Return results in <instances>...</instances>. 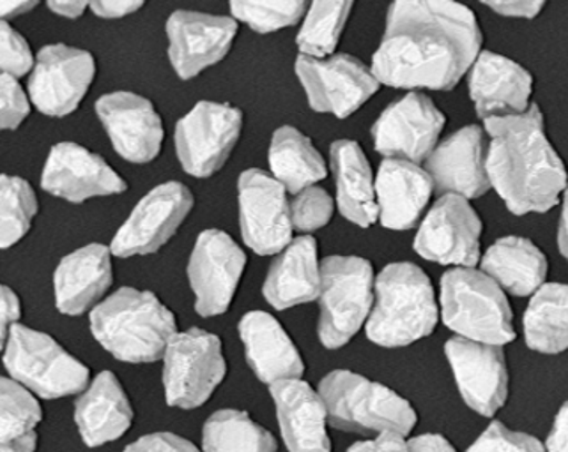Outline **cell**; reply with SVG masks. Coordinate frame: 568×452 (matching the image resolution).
Listing matches in <instances>:
<instances>
[{
	"label": "cell",
	"mask_w": 568,
	"mask_h": 452,
	"mask_svg": "<svg viewBox=\"0 0 568 452\" xmlns=\"http://www.w3.org/2000/svg\"><path fill=\"white\" fill-rule=\"evenodd\" d=\"M471 9L454 2H394L372 73L394 89L452 91L481 53Z\"/></svg>",
	"instance_id": "cell-1"
},
{
	"label": "cell",
	"mask_w": 568,
	"mask_h": 452,
	"mask_svg": "<svg viewBox=\"0 0 568 452\" xmlns=\"http://www.w3.org/2000/svg\"><path fill=\"white\" fill-rule=\"evenodd\" d=\"M490 142L487 172L493 189L516 216L551 210L568 186L567 168L547 138L537 105L510 117L484 121Z\"/></svg>",
	"instance_id": "cell-2"
},
{
	"label": "cell",
	"mask_w": 568,
	"mask_h": 452,
	"mask_svg": "<svg viewBox=\"0 0 568 452\" xmlns=\"http://www.w3.org/2000/svg\"><path fill=\"white\" fill-rule=\"evenodd\" d=\"M91 332L118 361L151 364L165 356L178 320L153 291L119 288L91 311Z\"/></svg>",
	"instance_id": "cell-3"
},
{
	"label": "cell",
	"mask_w": 568,
	"mask_h": 452,
	"mask_svg": "<svg viewBox=\"0 0 568 452\" xmlns=\"http://www.w3.org/2000/svg\"><path fill=\"white\" fill-rule=\"evenodd\" d=\"M439 320L433 282L409 261L389 264L376 278V299L367 338L385 348H400L433 335Z\"/></svg>",
	"instance_id": "cell-4"
},
{
	"label": "cell",
	"mask_w": 568,
	"mask_h": 452,
	"mask_svg": "<svg viewBox=\"0 0 568 452\" xmlns=\"http://www.w3.org/2000/svg\"><path fill=\"white\" fill-rule=\"evenodd\" d=\"M329 424L359 435L397 433L407 436L416 427V412L403 396L363 374L335 370L320 383Z\"/></svg>",
	"instance_id": "cell-5"
},
{
	"label": "cell",
	"mask_w": 568,
	"mask_h": 452,
	"mask_svg": "<svg viewBox=\"0 0 568 452\" xmlns=\"http://www.w3.org/2000/svg\"><path fill=\"white\" fill-rule=\"evenodd\" d=\"M439 305L443 322L459 338L495 347L516 339L505 290L481 270H446Z\"/></svg>",
	"instance_id": "cell-6"
},
{
	"label": "cell",
	"mask_w": 568,
	"mask_h": 452,
	"mask_svg": "<svg viewBox=\"0 0 568 452\" xmlns=\"http://www.w3.org/2000/svg\"><path fill=\"white\" fill-rule=\"evenodd\" d=\"M2 352L9 379L43 400L82 394L91 386L88 366L47 332L17 323L9 332Z\"/></svg>",
	"instance_id": "cell-7"
},
{
	"label": "cell",
	"mask_w": 568,
	"mask_h": 452,
	"mask_svg": "<svg viewBox=\"0 0 568 452\" xmlns=\"http://www.w3.org/2000/svg\"><path fill=\"white\" fill-rule=\"evenodd\" d=\"M320 323L317 336L324 348L338 350L367 326L376 278L371 261L359 257H326L321 260Z\"/></svg>",
	"instance_id": "cell-8"
},
{
	"label": "cell",
	"mask_w": 568,
	"mask_h": 452,
	"mask_svg": "<svg viewBox=\"0 0 568 452\" xmlns=\"http://www.w3.org/2000/svg\"><path fill=\"white\" fill-rule=\"evenodd\" d=\"M227 374L219 336L202 329L178 332L163 356L166 403L175 409H199Z\"/></svg>",
	"instance_id": "cell-9"
},
{
	"label": "cell",
	"mask_w": 568,
	"mask_h": 452,
	"mask_svg": "<svg viewBox=\"0 0 568 452\" xmlns=\"http://www.w3.org/2000/svg\"><path fill=\"white\" fill-rule=\"evenodd\" d=\"M243 112L229 103L201 101L175 126V153L186 174H216L240 142Z\"/></svg>",
	"instance_id": "cell-10"
},
{
	"label": "cell",
	"mask_w": 568,
	"mask_h": 452,
	"mask_svg": "<svg viewBox=\"0 0 568 452\" xmlns=\"http://www.w3.org/2000/svg\"><path fill=\"white\" fill-rule=\"evenodd\" d=\"M294 71L305 89L311 109L333 113L338 119L353 115L381 89L372 68L347 53L328 59L297 55Z\"/></svg>",
	"instance_id": "cell-11"
},
{
	"label": "cell",
	"mask_w": 568,
	"mask_h": 452,
	"mask_svg": "<svg viewBox=\"0 0 568 452\" xmlns=\"http://www.w3.org/2000/svg\"><path fill=\"white\" fill-rule=\"evenodd\" d=\"M241 237L261 257H273L293 243L287 189L273 175L250 168L237 181Z\"/></svg>",
	"instance_id": "cell-12"
},
{
	"label": "cell",
	"mask_w": 568,
	"mask_h": 452,
	"mask_svg": "<svg viewBox=\"0 0 568 452\" xmlns=\"http://www.w3.org/2000/svg\"><path fill=\"white\" fill-rule=\"evenodd\" d=\"M97 76L91 52L70 44H49L36 56L27 92L32 105L47 117H68L79 109Z\"/></svg>",
	"instance_id": "cell-13"
},
{
	"label": "cell",
	"mask_w": 568,
	"mask_h": 452,
	"mask_svg": "<svg viewBox=\"0 0 568 452\" xmlns=\"http://www.w3.org/2000/svg\"><path fill=\"white\" fill-rule=\"evenodd\" d=\"M246 255L240 244L219 228L202 232L189 260V279L199 317L225 314L245 273Z\"/></svg>",
	"instance_id": "cell-14"
},
{
	"label": "cell",
	"mask_w": 568,
	"mask_h": 452,
	"mask_svg": "<svg viewBox=\"0 0 568 452\" xmlns=\"http://www.w3.org/2000/svg\"><path fill=\"white\" fill-rule=\"evenodd\" d=\"M481 219L469 201L443 195L422 222L413 248L425 260L475 269L481 260Z\"/></svg>",
	"instance_id": "cell-15"
},
{
	"label": "cell",
	"mask_w": 568,
	"mask_h": 452,
	"mask_svg": "<svg viewBox=\"0 0 568 452\" xmlns=\"http://www.w3.org/2000/svg\"><path fill=\"white\" fill-rule=\"evenodd\" d=\"M445 113L434 105L430 97L422 92H409L403 100L395 101L372 126V140L377 153L385 160L404 162H427L437 147Z\"/></svg>",
	"instance_id": "cell-16"
},
{
	"label": "cell",
	"mask_w": 568,
	"mask_h": 452,
	"mask_svg": "<svg viewBox=\"0 0 568 452\" xmlns=\"http://www.w3.org/2000/svg\"><path fill=\"white\" fill-rule=\"evenodd\" d=\"M193 195L184 184L163 183L135 205L114 235L110 249L119 258L142 257L163 248L193 209Z\"/></svg>",
	"instance_id": "cell-17"
},
{
	"label": "cell",
	"mask_w": 568,
	"mask_h": 452,
	"mask_svg": "<svg viewBox=\"0 0 568 452\" xmlns=\"http://www.w3.org/2000/svg\"><path fill=\"white\" fill-rule=\"evenodd\" d=\"M169 61L181 80H192L231 52L237 22L232 17L180 9L166 20Z\"/></svg>",
	"instance_id": "cell-18"
},
{
	"label": "cell",
	"mask_w": 568,
	"mask_h": 452,
	"mask_svg": "<svg viewBox=\"0 0 568 452\" xmlns=\"http://www.w3.org/2000/svg\"><path fill=\"white\" fill-rule=\"evenodd\" d=\"M97 113L119 156L135 165L156 160L165 130L148 97L135 92H110L97 101Z\"/></svg>",
	"instance_id": "cell-19"
},
{
	"label": "cell",
	"mask_w": 568,
	"mask_h": 452,
	"mask_svg": "<svg viewBox=\"0 0 568 452\" xmlns=\"http://www.w3.org/2000/svg\"><path fill=\"white\" fill-rule=\"evenodd\" d=\"M41 187L71 204L97 196L121 195L128 184L103 157L73 142L50 148L41 174Z\"/></svg>",
	"instance_id": "cell-20"
},
{
	"label": "cell",
	"mask_w": 568,
	"mask_h": 452,
	"mask_svg": "<svg viewBox=\"0 0 568 452\" xmlns=\"http://www.w3.org/2000/svg\"><path fill=\"white\" fill-rule=\"evenodd\" d=\"M446 359L469 409L493 418L508 398V370L503 347L469 339H448Z\"/></svg>",
	"instance_id": "cell-21"
},
{
	"label": "cell",
	"mask_w": 568,
	"mask_h": 452,
	"mask_svg": "<svg viewBox=\"0 0 568 452\" xmlns=\"http://www.w3.org/2000/svg\"><path fill=\"white\" fill-rule=\"evenodd\" d=\"M425 170L437 195H457L473 201L489 192L487 147L484 130L464 126L434 148Z\"/></svg>",
	"instance_id": "cell-22"
},
{
	"label": "cell",
	"mask_w": 568,
	"mask_h": 452,
	"mask_svg": "<svg viewBox=\"0 0 568 452\" xmlns=\"http://www.w3.org/2000/svg\"><path fill=\"white\" fill-rule=\"evenodd\" d=\"M534 76L508 56L481 52L469 73V97L484 121L520 115L531 109Z\"/></svg>",
	"instance_id": "cell-23"
},
{
	"label": "cell",
	"mask_w": 568,
	"mask_h": 452,
	"mask_svg": "<svg viewBox=\"0 0 568 452\" xmlns=\"http://www.w3.org/2000/svg\"><path fill=\"white\" fill-rule=\"evenodd\" d=\"M282 439L288 452H332L323 396L302 379L270 386Z\"/></svg>",
	"instance_id": "cell-24"
},
{
	"label": "cell",
	"mask_w": 568,
	"mask_h": 452,
	"mask_svg": "<svg viewBox=\"0 0 568 452\" xmlns=\"http://www.w3.org/2000/svg\"><path fill=\"white\" fill-rule=\"evenodd\" d=\"M112 249L92 243L62 258L53 273V294L59 314L80 317L97 308L112 287Z\"/></svg>",
	"instance_id": "cell-25"
},
{
	"label": "cell",
	"mask_w": 568,
	"mask_h": 452,
	"mask_svg": "<svg viewBox=\"0 0 568 452\" xmlns=\"http://www.w3.org/2000/svg\"><path fill=\"white\" fill-rule=\"evenodd\" d=\"M240 338L246 361L261 382L302 379L305 362L282 323L266 311H250L240 320Z\"/></svg>",
	"instance_id": "cell-26"
},
{
	"label": "cell",
	"mask_w": 568,
	"mask_h": 452,
	"mask_svg": "<svg viewBox=\"0 0 568 452\" xmlns=\"http://www.w3.org/2000/svg\"><path fill=\"white\" fill-rule=\"evenodd\" d=\"M433 193V178L424 166L383 160L376 178L381 225L388 230H409L420 219Z\"/></svg>",
	"instance_id": "cell-27"
},
{
	"label": "cell",
	"mask_w": 568,
	"mask_h": 452,
	"mask_svg": "<svg viewBox=\"0 0 568 452\" xmlns=\"http://www.w3.org/2000/svg\"><path fill=\"white\" fill-rule=\"evenodd\" d=\"M74 424L88 448L115 442L132 428V403L112 371H101L80 394L74 403Z\"/></svg>",
	"instance_id": "cell-28"
},
{
	"label": "cell",
	"mask_w": 568,
	"mask_h": 452,
	"mask_svg": "<svg viewBox=\"0 0 568 452\" xmlns=\"http://www.w3.org/2000/svg\"><path fill=\"white\" fill-rule=\"evenodd\" d=\"M321 275L320 249L311 235H300L276 255L267 270L263 296L275 309H288L320 300Z\"/></svg>",
	"instance_id": "cell-29"
},
{
	"label": "cell",
	"mask_w": 568,
	"mask_h": 452,
	"mask_svg": "<svg viewBox=\"0 0 568 452\" xmlns=\"http://www.w3.org/2000/svg\"><path fill=\"white\" fill-rule=\"evenodd\" d=\"M332 170L342 216L362 228L374 225L379 219L376 181L355 140H337L332 145Z\"/></svg>",
	"instance_id": "cell-30"
},
{
	"label": "cell",
	"mask_w": 568,
	"mask_h": 452,
	"mask_svg": "<svg viewBox=\"0 0 568 452\" xmlns=\"http://www.w3.org/2000/svg\"><path fill=\"white\" fill-rule=\"evenodd\" d=\"M481 273L516 297L535 296L546 285L547 258L542 249L525 237L496 240L480 260Z\"/></svg>",
	"instance_id": "cell-31"
},
{
	"label": "cell",
	"mask_w": 568,
	"mask_h": 452,
	"mask_svg": "<svg viewBox=\"0 0 568 452\" xmlns=\"http://www.w3.org/2000/svg\"><path fill=\"white\" fill-rule=\"evenodd\" d=\"M267 163L273 177L294 196L328 175V165L312 140L293 126H282L273 133Z\"/></svg>",
	"instance_id": "cell-32"
},
{
	"label": "cell",
	"mask_w": 568,
	"mask_h": 452,
	"mask_svg": "<svg viewBox=\"0 0 568 452\" xmlns=\"http://www.w3.org/2000/svg\"><path fill=\"white\" fill-rule=\"evenodd\" d=\"M526 345L540 353L568 350V285L546 282L525 314Z\"/></svg>",
	"instance_id": "cell-33"
},
{
	"label": "cell",
	"mask_w": 568,
	"mask_h": 452,
	"mask_svg": "<svg viewBox=\"0 0 568 452\" xmlns=\"http://www.w3.org/2000/svg\"><path fill=\"white\" fill-rule=\"evenodd\" d=\"M276 451L275 436L241 410H219L202 428V452Z\"/></svg>",
	"instance_id": "cell-34"
},
{
	"label": "cell",
	"mask_w": 568,
	"mask_h": 452,
	"mask_svg": "<svg viewBox=\"0 0 568 452\" xmlns=\"http://www.w3.org/2000/svg\"><path fill=\"white\" fill-rule=\"evenodd\" d=\"M0 400H2L0 452H36V445H38L36 428L43 419V410L38 398L13 379L2 377Z\"/></svg>",
	"instance_id": "cell-35"
},
{
	"label": "cell",
	"mask_w": 568,
	"mask_h": 452,
	"mask_svg": "<svg viewBox=\"0 0 568 452\" xmlns=\"http://www.w3.org/2000/svg\"><path fill=\"white\" fill-rule=\"evenodd\" d=\"M353 6L355 4L351 0L312 2L306 11L305 22L296 35L300 55L312 59H328L335 55Z\"/></svg>",
	"instance_id": "cell-36"
},
{
	"label": "cell",
	"mask_w": 568,
	"mask_h": 452,
	"mask_svg": "<svg viewBox=\"0 0 568 452\" xmlns=\"http://www.w3.org/2000/svg\"><path fill=\"white\" fill-rule=\"evenodd\" d=\"M0 246L13 248L29 234L36 214L38 198L26 178L17 175L0 177Z\"/></svg>",
	"instance_id": "cell-37"
},
{
	"label": "cell",
	"mask_w": 568,
	"mask_h": 452,
	"mask_svg": "<svg viewBox=\"0 0 568 452\" xmlns=\"http://www.w3.org/2000/svg\"><path fill=\"white\" fill-rule=\"evenodd\" d=\"M308 6L305 0H285V2H243L234 0L229 4L232 18L246 25L258 34L282 31L287 27L296 25L306 17Z\"/></svg>",
	"instance_id": "cell-38"
},
{
	"label": "cell",
	"mask_w": 568,
	"mask_h": 452,
	"mask_svg": "<svg viewBox=\"0 0 568 452\" xmlns=\"http://www.w3.org/2000/svg\"><path fill=\"white\" fill-rule=\"evenodd\" d=\"M335 202L326 189L321 186H311L297 193L291 201V222L294 232L311 234L321 230L333 218Z\"/></svg>",
	"instance_id": "cell-39"
},
{
	"label": "cell",
	"mask_w": 568,
	"mask_h": 452,
	"mask_svg": "<svg viewBox=\"0 0 568 452\" xmlns=\"http://www.w3.org/2000/svg\"><path fill=\"white\" fill-rule=\"evenodd\" d=\"M36 65V56L32 55L31 47L27 43L20 32L14 31L9 22L0 25V68L2 74L22 79L26 74L32 73Z\"/></svg>",
	"instance_id": "cell-40"
},
{
	"label": "cell",
	"mask_w": 568,
	"mask_h": 452,
	"mask_svg": "<svg viewBox=\"0 0 568 452\" xmlns=\"http://www.w3.org/2000/svg\"><path fill=\"white\" fill-rule=\"evenodd\" d=\"M468 452H547L535 436L508 430L501 422H493Z\"/></svg>",
	"instance_id": "cell-41"
},
{
	"label": "cell",
	"mask_w": 568,
	"mask_h": 452,
	"mask_svg": "<svg viewBox=\"0 0 568 452\" xmlns=\"http://www.w3.org/2000/svg\"><path fill=\"white\" fill-rule=\"evenodd\" d=\"M0 85H2L0 89L2 91V106H0L2 121L0 124L6 131L18 130L31 113V97H29V92L23 91L18 80L8 74H2Z\"/></svg>",
	"instance_id": "cell-42"
},
{
	"label": "cell",
	"mask_w": 568,
	"mask_h": 452,
	"mask_svg": "<svg viewBox=\"0 0 568 452\" xmlns=\"http://www.w3.org/2000/svg\"><path fill=\"white\" fill-rule=\"evenodd\" d=\"M123 452H202L197 445H193L190 440L174 433H151V435L141 436L133 444L128 445Z\"/></svg>",
	"instance_id": "cell-43"
},
{
	"label": "cell",
	"mask_w": 568,
	"mask_h": 452,
	"mask_svg": "<svg viewBox=\"0 0 568 452\" xmlns=\"http://www.w3.org/2000/svg\"><path fill=\"white\" fill-rule=\"evenodd\" d=\"M20 318H22L20 297L11 288L2 285V288H0V339H2V347L8 341L11 329L20 323Z\"/></svg>",
	"instance_id": "cell-44"
},
{
	"label": "cell",
	"mask_w": 568,
	"mask_h": 452,
	"mask_svg": "<svg viewBox=\"0 0 568 452\" xmlns=\"http://www.w3.org/2000/svg\"><path fill=\"white\" fill-rule=\"evenodd\" d=\"M144 8L142 0H98L91 2V11L98 18H106V20H115V18L130 17L136 13L139 9Z\"/></svg>",
	"instance_id": "cell-45"
},
{
	"label": "cell",
	"mask_w": 568,
	"mask_h": 452,
	"mask_svg": "<svg viewBox=\"0 0 568 452\" xmlns=\"http://www.w3.org/2000/svg\"><path fill=\"white\" fill-rule=\"evenodd\" d=\"M347 452H409V445L403 435L397 433H383L376 439L356 442Z\"/></svg>",
	"instance_id": "cell-46"
},
{
	"label": "cell",
	"mask_w": 568,
	"mask_h": 452,
	"mask_svg": "<svg viewBox=\"0 0 568 452\" xmlns=\"http://www.w3.org/2000/svg\"><path fill=\"white\" fill-rule=\"evenodd\" d=\"M487 8L493 9L496 14L507 18H537L542 13L544 2H486Z\"/></svg>",
	"instance_id": "cell-47"
},
{
	"label": "cell",
	"mask_w": 568,
	"mask_h": 452,
	"mask_svg": "<svg viewBox=\"0 0 568 452\" xmlns=\"http://www.w3.org/2000/svg\"><path fill=\"white\" fill-rule=\"evenodd\" d=\"M546 451L568 452V401L556 415L551 435L547 439Z\"/></svg>",
	"instance_id": "cell-48"
},
{
	"label": "cell",
	"mask_w": 568,
	"mask_h": 452,
	"mask_svg": "<svg viewBox=\"0 0 568 452\" xmlns=\"http://www.w3.org/2000/svg\"><path fill=\"white\" fill-rule=\"evenodd\" d=\"M409 452H457L454 445L442 435H420L407 442Z\"/></svg>",
	"instance_id": "cell-49"
},
{
	"label": "cell",
	"mask_w": 568,
	"mask_h": 452,
	"mask_svg": "<svg viewBox=\"0 0 568 452\" xmlns=\"http://www.w3.org/2000/svg\"><path fill=\"white\" fill-rule=\"evenodd\" d=\"M50 11L58 14V17L70 18L77 20L85 13V9H91V2H82V0H74V2H64V0H50Z\"/></svg>",
	"instance_id": "cell-50"
},
{
	"label": "cell",
	"mask_w": 568,
	"mask_h": 452,
	"mask_svg": "<svg viewBox=\"0 0 568 452\" xmlns=\"http://www.w3.org/2000/svg\"><path fill=\"white\" fill-rule=\"evenodd\" d=\"M40 2L36 0H2L0 4V13H2V22H8L11 18L20 17V14L29 13L32 9L38 8Z\"/></svg>",
	"instance_id": "cell-51"
},
{
	"label": "cell",
	"mask_w": 568,
	"mask_h": 452,
	"mask_svg": "<svg viewBox=\"0 0 568 452\" xmlns=\"http://www.w3.org/2000/svg\"><path fill=\"white\" fill-rule=\"evenodd\" d=\"M558 246L561 257L568 261V186L564 193V209H561L560 228H558Z\"/></svg>",
	"instance_id": "cell-52"
}]
</instances>
